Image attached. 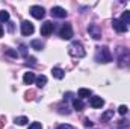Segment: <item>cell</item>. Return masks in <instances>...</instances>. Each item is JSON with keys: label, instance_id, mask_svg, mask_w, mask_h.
<instances>
[{"label": "cell", "instance_id": "obj_13", "mask_svg": "<svg viewBox=\"0 0 130 129\" xmlns=\"http://www.w3.org/2000/svg\"><path fill=\"white\" fill-rule=\"evenodd\" d=\"M52 74H53V78H56V79H64V70L62 68H58V67H55L53 70H52Z\"/></svg>", "mask_w": 130, "mask_h": 129}, {"label": "cell", "instance_id": "obj_26", "mask_svg": "<svg viewBox=\"0 0 130 129\" xmlns=\"http://www.w3.org/2000/svg\"><path fill=\"white\" fill-rule=\"evenodd\" d=\"M6 53H8V55H11V56H17V55H18L17 52H14V50H9V49L6 50Z\"/></svg>", "mask_w": 130, "mask_h": 129}, {"label": "cell", "instance_id": "obj_17", "mask_svg": "<svg viewBox=\"0 0 130 129\" xmlns=\"http://www.w3.org/2000/svg\"><path fill=\"white\" fill-rule=\"evenodd\" d=\"M45 84H47V78H45L44 74H41V76H38V78H36V85H38L39 88H42Z\"/></svg>", "mask_w": 130, "mask_h": 129}, {"label": "cell", "instance_id": "obj_27", "mask_svg": "<svg viewBox=\"0 0 130 129\" xmlns=\"http://www.w3.org/2000/svg\"><path fill=\"white\" fill-rule=\"evenodd\" d=\"M83 123H85V126H89V128L92 126V123L89 122V119H85V122H83Z\"/></svg>", "mask_w": 130, "mask_h": 129}, {"label": "cell", "instance_id": "obj_24", "mask_svg": "<svg viewBox=\"0 0 130 129\" xmlns=\"http://www.w3.org/2000/svg\"><path fill=\"white\" fill-rule=\"evenodd\" d=\"M20 53H21V55H23L24 58L27 56V47H26L24 44H21V46H20Z\"/></svg>", "mask_w": 130, "mask_h": 129}, {"label": "cell", "instance_id": "obj_6", "mask_svg": "<svg viewBox=\"0 0 130 129\" xmlns=\"http://www.w3.org/2000/svg\"><path fill=\"white\" fill-rule=\"evenodd\" d=\"M30 14H32L33 18H42L44 15H45V9L42 8V6H38V5H35V6H32L30 8Z\"/></svg>", "mask_w": 130, "mask_h": 129}, {"label": "cell", "instance_id": "obj_14", "mask_svg": "<svg viewBox=\"0 0 130 129\" xmlns=\"http://www.w3.org/2000/svg\"><path fill=\"white\" fill-rule=\"evenodd\" d=\"M73 106H74L76 111H82V109L85 108V105H83V102H82L80 99H74V100H73Z\"/></svg>", "mask_w": 130, "mask_h": 129}, {"label": "cell", "instance_id": "obj_3", "mask_svg": "<svg viewBox=\"0 0 130 129\" xmlns=\"http://www.w3.org/2000/svg\"><path fill=\"white\" fill-rule=\"evenodd\" d=\"M118 64L121 67H127L130 64V52L124 47H118Z\"/></svg>", "mask_w": 130, "mask_h": 129}, {"label": "cell", "instance_id": "obj_4", "mask_svg": "<svg viewBox=\"0 0 130 129\" xmlns=\"http://www.w3.org/2000/svg\"><path fill=\"white\" fill-rule=\"evenodd\" d=\"M59 36L64 38V40H71V38H73V28H71L70 23H65L64 26L61 28V31H59Z\"/></svg>", "mask_w": 130, "mask_h": 129}, {"label": "cell", "instance_id": "obj_29", "mask_svg": "<svg viewBox=\"0 0 130 129\" xmlns=\"http://www.w3.org/2000/svg\"><path fill=\"white\" fill-rule=\"evenodd\" d=\"M2 126H3V122H2V120H0V128H2Z\"/></svg>", "mask_w": 130, "mask_h": 129}, {"label": "cell", "instance_id": "obj_5", "mask_svg": "<svg viewBox=\"0 0 130 129\" xmlns=\"http://www.w3.org/2000/svg\"><path fill=\"white\" fill-rule=\"evenodd\" d=\"M88 32H89V35L94 38V40H100L101 38V29H100V26L98 24H89L88 26Z\"/></svg>", "mask_w": 130, "mask_h": 129}, {"label": "cell", "instance_id": "obj_19", "mask_svg": "<svg viewBox=\"0 0 130 129\" xmlns=\"http://www.w3.org/2000/svg\"><path fill=\"white\" fill-rule=\"evenodd\" d=\"M130 20V12L129 11H124L123 12V15H121V18H120V21L123 23V24H127V21Z\"/></svg>", "mask_w": 130, "mask_h": 129}, {"label": "cell", "instance_id": "obj_16", "mask_svg": "<svg viewBox=\"0 0 130 129\" xmlns=\"http://www.w3.org/2000/svg\"><path fill=\"white\" fill-rule=\"evenodd\" d=\"M30 46H32V49H35V50H42L44 49V44L39 40H33L32 43H30Z\"/></svg>", "mask_w": 130, "mask_h": 129}, {"label": "cell", "instance_id": "obj_25", "mask_svg": "<svg viewBox=\"0 0 130 129\" xmlns=\"http://www.w3.org/2000/svg\"><path fill=\"white\" fill-rule=\"evenodd\" d=\"M56 129H74V128H73L71 125H59Z\"/></svg>", "mask_w": 130, "mask_h": 129}, {"label": "cell", "instance_id": "obj_18", "mask_svg": "<svg viewBox=\"0 0 130 129\" xmlns=\"http://www.w3.org/2000/svg\"><path fill=\"white\" fill-rule=\"evenodd\" d=\"M27 117H24V115H21V117H15V125H20V126H24V125H27Z\"/></svg>", "mask_w": 130, "mask_h": 129}, {"label": "cell", "instance_id": "obj_22", "mask_svg": "<svg viewBox=\"0 0 130 129\" xmlns=\"http://www.w3.org/2000/svg\"><path fill=\"white\" fill-rule=\"evenodd\" d=\"M127 111H129V108H127L126 105H121V106L118 108V112H120L121 115H126V114H127Z\"/></svg>", "mask_w": 130, "mask_h": 129}, {"label": "cell", "instance_id": "obj_15", "mask_svg": "<svg viewBox=\"0 0 130 129\" xmlns=\"http://www.w3.org/2000/svg\"><path fill=\"white\" fill-rule=\"evenodd\" d=\"M91 94H92V91H91L89 88H80V90H79V97H80V99L89 97Z\"/></svg>", "mask_w": 130, "mask_h": 129}, {"label": "cell", "instance_id": "obj_8", "mask_svg": "<svg viewBox=\"0 0 130 129\" xmlns=\"http://www.w3.org/2000/svg\"><path fill=\"white\" fill-rule=\"evenodd\" d=\"M53 29H55V24H53L52 21H45V23L41 26V35L48 36L50 33H53Z\"/></svg>", "mask_w": 130, "mask_h": 129}, {"label": "cell", "instance_id": "obj_2", "mask_svg": "<svg viewBox=\"0 0 130 129\" xmlns=\"http://www.w3.org/2000/svg\"><path fill=\"white\" fill-rule=\"evenodd\" d=\"M68 53H70L71 56H74V58H83V56L86 55L83 46H82L80 43H77V41H74V43L70 44V47H68Z\"/></svg>", "mask_w": 130, "mask_h": 129}, {"label": "cell", "instance_id": "obj_11", "mask_svg": "<svg viewBox=\"0 0 130 129\" xmlns=\"http://www.w3.org/2000/svg\"><path fill=\"white\" fill-rule=\"evenodd\" d=\"M33 81H36V78H35V74H33L32 71H27V73H24V76H23V82H24L26 85H30Z\"/></svg>", "mask_w": 130, "mask_h": 129}, {"label": "cell", "instance_id": "obj_9", "mask_svg": "<svg viewBox=\"0 0 130 129\" xmlns=\"http://www.w3.org/2000/svg\"><path fill=\"white\" fill-rule=\"evenodd\" d=\"M52 15L56 17V18H65L67 17V11L61 6H53L52 8Z\"/></svg>", "mask_w": 130, "mask_h": 129}, {"label": "cell", "instance_id": "obj_20", "mask_svg": "<svg viewBox=\"0 0 130 129\" xmlns=\"http://www.w3.org/2000/svg\"><path fill=\"white\" fill-rule=\"evenodd\" d=\"M0 21H9V12L8 11H0Z\"/></svg>", "mask_w": 130, "mask_h": 129}, {"label": "cell", "instance_id": "obj_10", "mask_svg": "<svg viewBox=\"0 0 130 129\" xmlns=\"http://www.w3.org/2000/svg\"><path fill=\"white\" fill-rule=\"evenodd\" d=\"M89 105H91L92 108H101V106L104 105V100H103L101 97H98V96H94V97H91Z\"/></svg>", "mask_w": 130, "mask_h": 129}, {"label": "cell", "instance_id": "obj_7", "mask_svg": "<svg viewBox=\"0 0 130 129\" xmlns=\"http://www.w3.org/2000/svg\"><path fill=\"white\" fill-rule=\"evenodd\" d=\"M33 31H35V28H33V24L30 23V21L24 20V21L21 23V33H23L24 36H29V35H32Z\"/></svg>", "mask_w": 130, "mask_h": 129}, {"label": "cell", "instance_id": "obj_28", "mask_svg": "<svg viewBox=\"0 0 130 129\" xmlns=\"http://www.w3.org/2000/svg\"><path fill=\"white\" fill-rule=\"evenodd\" d=\"M0 36H3V26L0 24Z\"/></svg>", "mask_w": 130, "mask_h": 129}, {"label": "cell", "instance_id": "obj_12", "mask_svg": "<svg viewBox=\"0 0 130 129\" xmlns=\"http://www.w3.org/2000/svg\"><path fill=\"white\" fill-rule=\"evenodd\" d=\"M112 26L117 32H126V24H123L120 20H113L112 21Z\"/></svg>", "mask_w": 130, "mask_h": 129}, {"label": "cell", "instance_id": "obj_1", "mask_svg": "<svg viewBox=\"0 0 130 129\" xmlns=\"http://www.w3.org/2000/svg\"><path fill=\"white\" fill-rule=\"evenodd\" d=\"M95 61L97 62H110L112 61V55L109 52V49L104 46V47H97V52H95Z\"/></svg>", "mask_w": 130, "mask_h": 129}, {"label": "cell", "instance_id": "obj_23", "mask_svg": "<svg viewBox=\"0 0 130 129\" xmlns=\"http://www.w3.org/2000/svg\"><path fill=\"white\" fill-rule=\"evenodd\" d=\"M27 129H42V125H41L39 122H33V123Z\"/></svg>", "mask_w": 130, "mask_h": 129}, {"label": "cell", "instance_id": "obj_21", "mask_svg": "<svg viewBox=\"0 0 130 129\" xmlns=\"http://www.w3.org/2000/svg\"><path fill=\"white\" fill-rule=\"evenodd\" d=\"M110 117H113V109H109V111H106V112L101 115V120H109Z\"/></svg>", "mask_w": 130, "mask_h": 129}]
</instances>
